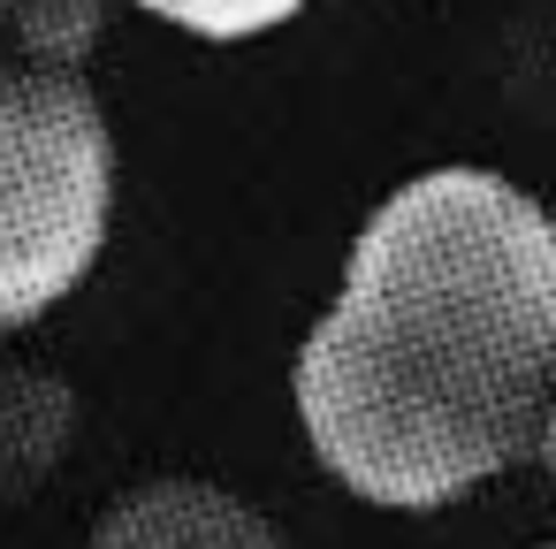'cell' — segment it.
I'll use <instances>...</instances> for the list:
<instances>
[{"mask_svg":"<svg viewBox=\"0 0 556 549\" xmlns=\"http://www.w3.org/2000/svg\"><path fill=\"white\" fill-rule=\"evenodd\" d=\"M85 549H290V534L229 488L168 473V481L115 496Z\"/></svg>","mask_w":556,"mask_h":549,"instance_id":"3","label":"cell"},{"mask_svg":"<svg viewBox=\"0 0 556 549\" xmlns=\"http://www.w3.org/2000/svg\"><path fill=\"white\" fill-rule=\"evenodd\" d=\"M541 549H556V541H541Z\"/></svg>","mask_w":556,"mask_h":549,"instance_id":"9","label":"cell"},{"mask_svg":"<svg viewBox=\"0 0 556 549\" xmlns=\"http://www.w3.org/2000/svg\"><path fill=\"white\" fill-rule=\"evenodd\" d=\"M9 24H16L24 62L85 70V62H92V47H100V32H108V0H16Z\"/></svg>","mask_w":556,"mask_h":549,"instance_id":"5","label":"cell"},{"mask_svg":"<svg viewBox=\"0 0 556 549\" xmlns=\"http://www.w3.org/2000/svg\"><path fill=\"white\" fill-rule=\"evenodd\" d=\"M9 9H16V0H0V24H9Z\"/></svg>","mask_w":556,"mask_h":549,"instance_id":"8","label":"cell"},{"mask_svg":"<svg viewBox=\"0 0 556 549\" xmlns=\"http://www.w3.org/2000/svg\"><path fill=\"white\" fill-rule=\"evenodd\" d=\"M130 9H146V16L168 24V32H191V39L237 47V39H260V32L305 16L313 0H130Z\"/></svg>","mask_w":556,"mask_h":549,"instance_id":"6","label":"cell"},{"mask_svg":"<svg viewBox=\"0 0 556 549\" xmlns=\"http://www.w3.org/2000/svg\"><path fill=\"white\" fill-rule=\"evenodd\" d=\"M115 130L85 70L0 62V328L47 321L108 252Z\"/></svg>","mask_w":556,"mask_h":549,"instance_id":"2","label":"cell"},{"mask_svg":"<svg viewBox=\"0 0 556 549\" xmlns=\"http://www.w3.org/2000/svg\"><path fill=\"white\" fill-rule=\"evenodd\" d=\"M313 458L381 511H442L541 450L556 214L495 169L396 184L290 366Z\"/></svg>","mask_w":556,"mask_h":549,"instance_id":"1","label":"cell"},{"mask_svg":"<svg viewBox=\"0 0 556 549\" xmlns=\"http://www.w3.org/2000/svg\"><path fill=\"white\" fill-rule=\"evenodd\" d=\"M541 458H548V473H556V404H548V427H541Z\"/></svg>","mask_w":556,"mask_h":549,"instance_id":"7","label":"cell"},{"mask_svg":"<svg viewBox=\"0 0 556 549\" xmlns=\"http://www.w3.org/2000/svg\"><path fill=\"white\" fill-rule=\"evenodd\" d=\"M77 389L54 366L0 359V503L39 496L77 442Z\"/></svg>","mask_w":556,"mask_h":549,"instance_id":"4","label":"cell"}]
</instances>
